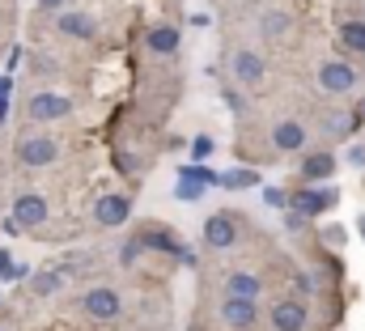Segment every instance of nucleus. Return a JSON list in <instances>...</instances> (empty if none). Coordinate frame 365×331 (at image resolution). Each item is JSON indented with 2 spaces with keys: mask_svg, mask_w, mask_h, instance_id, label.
Segmentation results:
<instances>
[{
  "mask_svg": "<svg viewBox=\"0 0 365 331\" xmlns=\"http://www.w3.org/2000/svg\"><path fill=\"white\" fill-rule=\"evenodd\" d=\"M272 145H276L281 153H298V149L306 145V128H302L298 119H281V123L272 128Z\"/></svg>",
  "mask_w": 365,
  "mask_h": 331,
  "instance_id": "9d476101",
  "label": "nucleus"
},
{
  "mask_svg": "<svg viewBox=\"0 0 365 331\" xmlns=\"http://www.w3.org/2000/svg\"><path fill=\"white\" fill-rule=\"evenodd\" d=\"M9 119V98H0V123Z\"/></svg>",
  "mask_w": 365,
  "mask_h": 331,
  "instance_id": "cd10ccee",
  "label": "nucleus"
},
{
  "mask_svg": "<svg viewBox=\"0 0 365 331\" xmlns=\"http://www.w3.org/2000/svg\"><path fill=\"white\" fill-rule=\"evenodd\" d=\"M230 64H234V77H238L242 85H259V81H264V60H259L255 51H238Z\"/></svg>",
  "mask_w": 365,
  "mask_h": 331,
  "instance_id": "f8f14e48",
  "label": "nucleus"
},
{
  "mask_svg": "<svg viewBox=\"0 0 365 331\" xmlns=\"http://www.w3.org/2000/svg\"><path fill=\"white\" fill-rule=\"evenodd\" d=\"M17 276H26V268H17V264H13V255H9V251H0V281H17Z\"/></svg>",
  "mask_w": 365,
  "mask_h": 331,
  "instance_id": "4be33fe9",
  "label": "nucleus"
},
{
  "mask_svg": "<svg viewBox=\"0 0 365 331\" xmlns=\"http://www.w3.org/2000/svg\"><path fill=\"white\" fill-rule=\"evenodd\" d=\"M204 242H208L213 251L234 247V242H238V225H234V217H230V213H213V217L204 221Z\"/></svg>",
  "mask_w": 365,
  "mask_h": 331,
  "instance_id": "20e7f679",
  "label": "nucleus"
},
{
  "mask_svg": "<svg viewBox=\"0 0 365 331\" xmlns=\"http://www.w3.org/2000/svg\"><path fill=\"white\" fill-rule=\"evenodd\" d=\"M17 157H21V166H51L60 157V145L51 136H26L17 145Z\"/></svg>",
  "mask_w": 365,
  "mask_h": 331,
  "instance_id": "f03ea898",
  "label": "nucleus"
},
{
  "mask_svg": "<svg viewBox=\"0 0 365 331\" xmlns=\"http://www.w3.org/2000/svg\"><path fill=\"white\" fill-rule=\"evenodd\" d=\"M272 327L276 331H302L306 327V306H302V302H276V306H272Z\"/></svg>",
  "mask_w": 365,
  "mask_h": 331,
  "instance_id": "9b49d317",
  "label": "nucleus"
},
{
  "mask_svg": "<svg viewBox=\"0 0 365 331\" xmlns=\"http://www.w3.org/2000/svg\"><path fill=\"white\" fill-rule=\"evenodd\" d=\"M319 89H327V94H353L357 89V72L349 64H340V60H327L319 68Z\"/></svg>",
  "mask_w": 365,
  "mask_h": 331,
  "instance_id": "f257e3e1",
  "label": "nucleus"
},
{
  "mask_svg": "<svg viewBox=\"0 0 365 331\" xmlns=\"http://www.w3.org/2000/svg\"><path fill=\"white\" fill-rule=\"evenodd\" d=\"M13 221H17L21 230H34V225H43V221H47V200H43L38 191H26V196H17V204H13Z\"/></svg>",
  "mask_w": 365,
  "mask_h": 331,
  "instance_id": "0eeeda50",
  "label": "nucleus"
},
{
  "mask_svg": "<svg viewBox=\"0 0 365 331\" xmlns=\"http://www.w3.org/2000/svg\"><path fill=\"white\" fill-rule=\"evenodd\" d=\"M349 162H353V166H365V149H361V145H357V149L349 153Z\"/></svg>",
  "mask_w": 365,
  "mask_h": 331,
  "instance_id": "bb28decb",
  "label": "nucleus"
},
{
  "mask_svg": "<svg viewBox=\"0 0 365 331\" xmlns=\"http://www.w3.org/2000/svg\"><path fill=\"white\" fill-rule=\"evenodd\" d=\"M255 183H259L255 170H230V174H221V187H230V191H238V187H255Z\"/></svg>",
  "mask_w": 365,
  "mask_h": 331,
  "instance_id": "6ab92c4d",
  "label": "nucleus"
},
{
  "mask_svg": "<svg viewBox=\"0 0 365 331\" xmlns=\"http://www.w3.org/2000/svg\"><path fill=\"white\" fill-rule=\"evenodd\" d=\"M140 251H145V242H140V238H132V242H123V247H119V259L132 268V264L140 259Z\"/></svg>",
  "mask_w": 365,
  "mask_h": 331,
  "instance_id": "5701e85b",
  "label": "nucleus"
},
{
  "mask_svg": "<svg viewBox=\"0 0 365 331\" xmlns=\"http://www.w3.org/2000/svg\"><path fill=\"white\" fill-rule=\"evenodd\" d=\"M64 115H72V102L64 94H34L30 98V119L51 123V119H64Z\"/></svg>",
  "mask_w": 365,
  "mask_h": 331,
  "instance_id": "423d86ee",
  "label": "nucleus"
},
{
  "mask_svg": "<svg viewBox=\"0 0 365 331\" xmlns=\"http://www.w3.org/2000/svg\"><path fill=\"white\" fill-rule=\"evenodd\" d=\"M64 281H68V272H64V268L38 272V276L30 281V293H38V298H51V293H60V289H64Z\"/></svg>",
  "mask_w": 365,
  "mask_h": 331,
  "instance_id": "f3484780",
  "label": "nucleus"
},
{
  "mask_svg": "<svg viewBox=\"0 0 365 331\" xmlns=\"http://www.w3.org/2000/svg\"><path fill=\"white\" fill-rule=\"evenodd\" d=\"M340 38H344V43H349L353 51H365V21H344Z\"/></svg>",
  "mask_w": 365,
  "mask_h": 331,
  "instance_id": "aec40b11",
  "label": "nucleus"
},
{
  "mask_svg": "<svg viewBox=\"0 0 365 331\" xmlns=\"http://www.w3.org/2000/svg\"><path fill=\"white\" fill-rule=\"evenodd\" d=\"M264 200H268L272 208H285V204H289V196H285V191H276V187H268V191H264Z\"/></svg>",
  "mask_w": 365,
  "mask_h": 331,
  "instance_id": "393cba45",
  "label": "nucleus"
},
{
  "mask_svg": "<svg viewBox=\"0 0 365 331\" xmlns=\"http://www.w3.org/2000/svg\"><path fill=\"white\" fill-rule=\"evenodd\" d=\"M140 242H145L149 251H174V255L183 259V247H179L170 234H162V230H145V234H140Z\"/></svg>",
  "mask_w": 365,
  "mask_h": 331,
  "instance_id": "a211bd4d",
  "label": "nucleus"
},
{
  "mask_svg": "<svg viewBox=\"0 0 365 331\" xmlns=\"http://www.w3.org/2000/svg\"><path fill=\"white\" fill-rule=\"evenodd\" d=\"M191 153H196V157H208V153H213V140H208V136H196V140H191Z\"/></svg>",
  "mask_w": 365,
  "mask_h": 331,
  "instance_id": "b1692460",
  "label": "nucleus"
},
{
  "mask_svg": "<svg viewBox=\"0 0 365 331\" xmlns=\"http://www.w3.org/2000/svg\"><path fill=\"white\" fill-rule=\"evenodd\" d=\"M259 30H264L268 38H281V34L289 30V17H285V13H268V17L259 21Z\"/></svg>",
  "mask_w": 365,
  "mask_h": 331,
  "instance_id": "412c9836",
  "label": "nucleus"
},
{
  "mask_svg": "<svg viewBox=\"0 0 365 331\" xmlns=\"http://www.w3.org/2000/svg\"><path fill=\"white\" fill-rule=\"evenodd\" d=\"M43 9H64V0H38Z\"/></svg>",
  "mask_w": 365,
  "mask_h": 331,
  "instance_id": "c85d7f7f",
  "label": "nucleus"
},
{
  "mask_svg": "<svg viewBox=\"0 0 365 331\" xmlns=\"http://www.w3.org/2000/svg\"><path fill=\"white\" fill-rule=\"evenodd\" d=\"M13 94V81H9V72H0V98H9Z\"/></svg>",
  "mask_w": 365,
  "mask_h": 331,
  "instance_id": "a878e982",
  "label": "nucleus"
},
{
  "mask_svg": "<svg viewBox=\"0 0 365 331\" xmlns=\"http://www.w3.org/2000/svg\"><path fill=\"white\" fill-rule=\"evenodd\" d=\"M132 217V204L123 200V196H98V204H94V221L102 225V230H115V225H123Z\"/></svg>",
  "mask_w": 365,
  "mask_h": 331,
  "instance_id": "7ed1b4c3",
  "label": "nucleus"
},
{
  "mask_svg": "<svg viewBox=\"0 0 365 331\" xmlns=\"http://www.w3.org/2000/svg\"><path fill=\"white\" fill-rule=\"evenodd\" d=\"M332 174H336V157L332 153H315V157L302 162V179L306 183H319V179H332Z\"/></svg>",
  "mask_w": 365,
  "mask_h": 331,
  "instance_id": "2eb2a0df",
  "label": "nucleus"
},
{
  "mask_svg": "<svg viewBox=\"0 0 365 331\" xmlns=\"http://www.w3.org/2000/svg\"><path fill=\"white\" fill-rule=\"evenodd\" d=\"M60 34H68V38H94L98 34V26H94V17H85V13H60Z\"/></svg>",
  "mask_w": 365,
  "mask_h": 331,
  "instance_id": "ddd939ff",
  "label": "nucleus"
},
{
  "mask_svg": "<svg viewBox=\"0 0 365 331\" xmlns=\"http://www.w3.org/2000/svg\"><path fill=\"white\" fill-rule=\"evenodd\" d=\"M264 293V285H259V276H251V272H234L230 281H225V298H259Z\"/></svg>",
  "mask_w": 365,
  "mask_h": 331,
  "instance_id": "4468645a",
  "label": "nucleus"
},
{
  "mask_svg": "<svg viewBox=\"0 0 365 331\" xmlns=\"http://www.w3.org/2000/svg\"><path fill=\"white\" fill-rule=\"evenodd\" d=\"M149 51L153 55H170V51H179V30L174 26H157V30H149Z\"/></svg>",
  "mask_w": 365,
  "mask_h": 331,
  "instance_id": "dca6fc26",
  "label": "nucleus"
},
{
  "mask_svg": "<svg viewBox=\"0 0 365 331\" xmlns=\"http://www.w3.org/2000/svg\"><path fill=\"white\" fill-rule=\"evenodd\" d=\"M81 306H85L89 319H115V315H119V293L106 289V285H98V289H89V293L81 298Z\"/></svg>",
  "mask_w": 365,
  "mask_h": 331,
  "instance_id": "6e6552de",
  "label": "nucleus"
},
{
  "mask_svg": "<svg viewBox=\"0 0 365 331\" xmlns=\"http://www.w3.org/2000/svg\"><path fill=\"white\" fill-rule=\"evenodd\" d=\"M255 319H259V310H255L251 298H225V302H221V323H225V327L247 331V327H255Z\"/></svg>",
  "mask_w": 365,
  "mask_h": 331,
  "instance_id": "39448f33",
  "label": "nucleus"
},
{
  "mask_svg": "<svg viewBox=\"0 0 365 331\" xmlns=\"http://www.w3.org/2000/svg\"><path fill=\"white\" fill-rule=\"evenodd\" d=\"M289 204H293L302 217H319V213H327V208L336 204V191H332V187H323V191H298V196H289Z\"/></svg>",
  "mask_w": 365,
  "mask_h": 331,
  "instance_id": "1a4fd4ad",
  "label": "nucleus"
}]
</instances>
